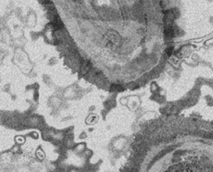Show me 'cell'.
Instances as JSON below:
<instances>
[{
    "label": "cell",
    "instance_id": "cell-1",
    "mask_svg": "<svg viewBox=\"0 0 213 172\" xmlns=\"http://www.w3.org/2000/svg\"><path fill=\"white\" fill-rule=\"evenodd\" d=\"M112 90L116 91H120L122 90V88L119 85H113V86H112Z\"/></svg>",
    "mask_w": 213,
    "mask_h": 172
}]
</instances>
